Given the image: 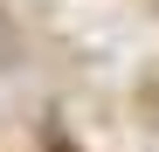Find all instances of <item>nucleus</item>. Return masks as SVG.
<instances>
[{"mask_svg":"<svg viewBox=\"0 0 159 152\" xmlns=\"http://www.w3.org/2000/svg\"><path fill=\"white\" fill-rule=\"evenodd\" d=\"M14 56V35H7V21H0V62H7Z\"/></svg>","mask_w":159,"mask_h":152,"instance_id":"f257e3e1","label":"nucleus"}]
</instances>
